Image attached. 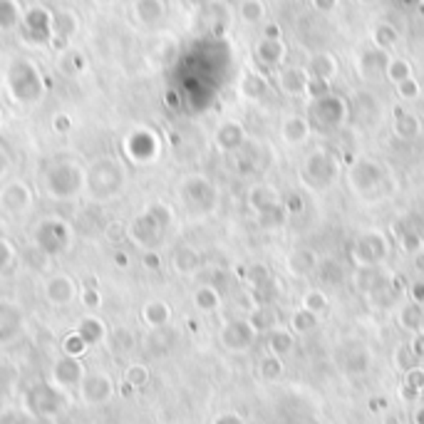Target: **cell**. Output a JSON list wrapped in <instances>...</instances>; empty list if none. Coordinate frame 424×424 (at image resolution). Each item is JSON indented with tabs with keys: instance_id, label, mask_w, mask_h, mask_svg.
I'll return each mask as SVG.
<instances>
[{
	"instance_id": "9a60e30c",
	"label": "cell",
	"mask_w": 424,
	"mask_h": 424,
	"mask_svg": "<svg viewBox=\"0 0 424 424\" xmlns=\"http://www.w3.org/2000/svg\"><path fill=\"white\" fill-rule=\"evenodd\" d=\"M181 196H184V201H186L189 206L203 213V211H211L213 203H216V189H213L211 181H206V179L194 176V179H189V181L184 184Z\"/></svg>"
},
{
	"instance_id": "f5cc1de1",
	"label": "cell",
	"mask_w": 424,
	"mask_h": 424,
	"mask_svg": "<svg viewBox=\"0 0 424 424\" xmlns=\"http://www.w3.org/2000/svg\"><path fill=\"white\" fill-rule=\"evenodd\" d=\"M410 347H412V352L417 355V360H424V333H415Z\"/></svg>"
},
{
	"instance_id": "7402d4cb",
	"label": "cell",
	"mask_w": 424,
	"mask_h": 424,
	"mask_svg": "<svg viewBox=\"0 0 424 424\" xmlns=\"http://www.w3.org/2000/svg\"><path fill=\"white\" fill-rule=\"evenodd\" d=\"M387 63H390V55H387L385 50H380V48L367 50V53L360 58L362 78H380V75H385Z\"/></svg>"
},
{
	"instance_id": "30bf717a",
	"label": "cell",
	"mask_w": 424,
	"mask_h": 424,
	"mask_svg": "<svg viewBox=\"0 0 424 424\" xmlns=\"http://www.w3.org/2000/svg\"><path fill=\"white\" fill-rule=\"evenodd\" d=\"M25 333V310L18 300L0 298V347L13 345Z\"/></svg>"
},
{
	"instance_id": "ffe728a7",
	"label": "cell",
	"mask_w": 424,
	"mask_h": 424,
	"mask_svg": "<svg viewBox=\"0 0 424 424\" xmlns=\"http://www.w3.org/2000/svg\"><path fill=\"white\" fill-rule=\"evenodd\" d=\"M318 263H320L318 255H315V251H310V248H298V251H293L285 258V268H288V273L295 275V278L315 273Z\"/></svg>"
},
{
	"instance_id": "ee69618b",
	"label": "cell",
	"mask_w": 424,
	"mask_h": 424,
	"mask_svg": "<svg viewBox=\"0 0 424 424\" xmlns=\"http://www.w3.org/2000/svg\"><path fill=\"white\" fill-rule=\"evenodd\" d=\"M90 350V345H87V342L80 338L78 333H70L68 338L63 340V355H70V357H83L85 352Z\"/></svg>"
},
{
	"instance_id": "b9f144b4",
	"label": "cell",
	"mask_w": 424,
	"mask_h": 424,
	"mask_svg": "<svg viewBox=\"0 0 424 424\" xmlns=\"http://www.w3.org/2000/svg\"><path fill=\"white\" fill-rule=\"evenodd\" d=\"M303 308L315 315H323L325 310H328V295H325L323 290H308V293L303 295Z\"/></svg>"
},
{
	"instance_id": "60d3db41",
	"label": "cell",
	"mask_w": 424,
	"mask_h": 424,
	"mask_svg": "<svg viewBox=\"0 0 424 424\" xmlns=\"http://www.w3.org/2000/svg\"><path fill=\"white\" fill-rule=\"evenodd\" d=\"M0 424H38V417L30 415L25 407H5L0 410Z\"/></svg>"
},
{
	"instance_id": "7dc6e473",
	"label": "cell",
	"mask_w": 424,
	"mask_h": 424,
	"mask_svg": "<svg viewBox=\"0 0 424 424\" xmlns=\"http://www.w3.org/2000/svg\"><path fill=\"white\" fill-rule=\"evenodd\" d=\"M395 87H397V95H400L405 102H412V100H417V97L422 95V85L417 83L415 78L405 80V83H400V85H395Z\"/></svg>"
},
{
	"instance_id": "ac0fdd59",
	"label": "cell",
	"mask_w": 424,
	"mask_h": 424,
	"mask_svg": "<svg viewBox=\"0 0 424 424\" xmlns=\"http://www.w3.org/2000/svg\"><path fill=\"white\" fill-rule=\"evenodd\" d=\"M75 333L83 338L87 345H102L107 340V325L97 313H85L75 325Z\"/></svg>"
},
{
	"instance_id": "d590c367",
	"label": "cell",
	"mask_w": 424,
	"mask_h": 424,
	"mask_svg": "<svg viewBox=\"0 0 424 424\" xmlns=\"http://www.w3.org/2000/svg\"><path fill=\"white\" fill-rule=\"evenodd\" d=\"M385 78L390 80L392 85H400V83H405V80H410L412 78L410 60H405V58H390V63H387V70H385Z\"/></svg>"
},
{
	"instance_id": "9c48e42d",
	"label": "cell",
	"mask_w": 424,
	"mask_h": 424,
	"mask_svg": "<svg viewBox=\"0 0 424 424\" xmlns=\"http://www.w3.org/2000/svg\"><path fill=\"white\" fill-rule=\"evenodd\" d=\"M87 375L83 357H70L63 355L53 362V370H50V382L55 387H60L63 392H73L80 387L83 377Z\"/></svg>"
},
{
	"instance_id": "c3c4849f",
	"label": "cell",
	"mask_w": 424,
	"mask_h": 424,
	"mask_svg": "<svg viewBox=\"0 0 424 424\" xmlns=\"http://www.w3.org/2000/svg\"><path fill=\"white\" fill-rule=\"evenodd\" d=\"M15 265V251L5 238H0V275H5Z\"/></svg>"
},
{
	"instance_id": "836d02e7",
	"label": "cell",
	"mask_w": 424,
	"mask_h": 424,
	"mask_svg": "<svg viewBox=\"0 0 424 424\" xmlns=\"http://www.w3.org/2000/svg\"><path fill=\"white\" fill-rule=\"evenodd\" d=\"M248 320H251L255 333H270L273 328H278V315L270 305H258V310Z\"/></svg>"
},
{
	"instance_id": "d6a6232c",
	"label": "cell",
	"mask_w": 424,
	"mask_h": 424,
	"mask_svg": "<svg viewBox=\"0 0 424 424\" xmlns=\"http://www.w3.org/2000/svg\"><path fill=\"white\" fill-rule=\"evenodd\" d=\"M134 13L142 23L152 25L157 23V20H161V15H164V3H161V0H137Z\"/></svg>"
},
{
	"instance_id": "681fc988",
	"label": "cell",
	"mask_w": 424,
	"mask_h": 424,
	"mask_svg": "<svg viewBox=\"0 0 424 424\" xmlns=\"http://www.w3.org/2000/svg\"><path fill=\"white\" fill-rule=\"evenodd\" d=\"M78 300L85 305L87 310H90V313H95V310L102 305V295H100V290H97V288H83V290H80Z\"/></svg>"
},
{
	"instance_id": "4dcf8cb0",
	"label": "cell",
	"mask_w": 424,
	"mask_h": 424,
	"mask_svg": "<svg viewBox=\"0 0 424 424\" xmlns=\"http://www.w3.org/2000/svg\"><path fill=\"white\" fill-rule=\"evenodd\" d=\"M318 278L323 280V283H330V285H338L345 280V265L340 263L338 258H325L318 263Z\"/></svg>"
},
{
	"instance_id": "f35d334b",
	"label": "cell",
	"mask_w": 424,
	"mask_h": 424,
	"mask_svg": "<svg viewBox=\"0 0 424 424\" xmlns=\"http://www.w3.org/2000/svg\"><path fill=\"white\" fill-rule=\"evenodd\" d=\"M318 323H320V315L300 308L295 310L293 318H290V330H293V333H310L313 328H318Z\"/></svg>"
},
{
	"instance_id": "db71d44e",
	"label": "cell",
	"mask_w": 424,
	"mask_h": 424,
	"mask_svg": "<svg viewBox=\"0 0 424 424\" xmlns=\"http://www.w3.org/2000/svg\"><path fill=\"white\" fill-rule=\"evenodd\" d=\"M144 265H149V268H159V255H157L154 251L144 253Z\"/></svg>"
},
{
	"instance_id": "94428289",
	"label": "cell",
	"mask_w": 424,
	"mask_h": 424,
	"mask_svg": "<svg viewBox=\"0 0 424 424\" xmlns=\"http://www.w3.org/2000/svg\"><path fill=\"white\" fill-rule=\"evenodd\" d=\"M422 367H424V360H422Z\"/></svg>"
},
{
	"instance_id": "f907efd6",
	"label": "cell",
	"mask_w": 424,
	"mask_h": 424,
	"mask_svg": "<svg viewBox=\"0 0 424 424\" xmlns=\"http://www.w3.org/2000/svg\"><path fill=\"white\" fill-rule=\"evenodd\" d=\"M410 300L424 305V280H417V283L410 285Z\"/></svg>"
},
{
	"instance_id": "603a6c76",
	"label": "cell",
	"mask_w": 424,
	"mask_h": 424,
	"mask_svg": "<svg viewBox=\"0 0 424 424\" xmlns=\"http://www.w3.org/2000/svg\"><path fill=\"white\" fill-rule=\"evenodd\" d=\"M142 320L154 330L166 328L171 320V308L164 303V300H149V303L142 308Z\"/></svg>"
},
{
	"instance_id": "2e32d148",
	"label": "cell",
	"mask_w": 424,
	"mask_h": 424,
	"mask_svg": "<svg viewBox=\"0 0 424 424\" xmlns=\"http://www.w3.org/2000/svg\"><path fill=\"white\" fill-rule=\"evenodd\" d=\"M278 85L288 97H303V95H308L310 73L305 68H295V65L280 68L278 70Z\"/></svg>"
},
{
	"instance_id": "680465c9",
	"label": "cell",
	"mask_w": 424,
	"mask_h": 424,
	"mask_svg": "<svg viewBox=\"0 0 424 424\" xmlns=\"http://www.w3.org/2000/svg\"><path fill=\"white\" fill-rule=\"evenodd\" d=\"M415 424H424V405L417 407V412H415Z\"/></svg>"
},
{
	"instance_id": "f546056e",
	"label": "cell",
	"mask_w": 424,
	"mask_h": 424,
	"mask_svg": "<svg viewBox=\"0 0 424 424\" xmlns=\"http://www.w3.org/2000/svg\"><path fill=\"white\" fill-rule=\"evenodd\" d=\"M424 392V367L415 365L405 372V382H402V397L405 400H417Z\"/></svg>"
},
{
	"instance_id": "e0dca14e",
	"label": "cell",
	"mask_w": 424,
	"mask_h": 424,
	"mask_svg": "<svg viewBox=\"0 0 424 424\" xmlns=\"http://www.w3.org/2000/svg\"><path fill=\"white\" fill-rule=\"evenodd\" d=\"M280 137L285 144H305L310 139V122L303 115H285L280 122Z\"/></svg>"
},
{
	"instance_id": "4316f807",
	"label": "cell",
	"mask_w": 424,
	"mask_h": 424,
	"mask_svg": "<svg viewBox=\"0 0 424 424\" xmlns=\"http://www.w3.org/2000/svg\"><path fill=\"white\" fill-rule=\"evenodd\" d=\"M171 265L176 273L189 275V273H194V270H198V265H201V255H198V251H194L191 246H181L171 255Z\"/></svg>"
},
{
	"instance_id": "7a4b0ae2",
	"label": "cell",
	"mask_w": 424,
	"mask_h": 424,
	"mask_svg": "<svg viewBox=\"0 0 424 424\" xmlns=\"http://www.w3.org/2000/svg\"><path fill=\"white\" fill-rule=\"evenodd\" d=\"M85 184L92 191V196L97 198H110L115 196L117 191L124 184V169L117 159H110V157H102L95 164L90 166V171H85Z\"/></svg>"
},
{
	"instance_id": "484cf974",
	"label": "cell",
	"mask_w": 424,
	"mask_h": 424,
	"mask_svg": "<svg viewBox=\"0 0 424 424\" xmlns=\"http://www.w3.org/2000/svg\"><path fill=\"white\" fill-rule=\"evenodd\" d=\"M392 233H395L397 238L415 236L424 241V218L417 216V213H402V216L392 223Z\"/></svg>"
},
{
	"instance_id": "8d00e7d4",
	"label": "cell",
	"mask_w": 424,
	"mask_h": 424,
	"mask_svg": "<svg viewBox=\"0 0 424 424\" xmlns=\"http://www.w3.org/2000/svg\"><path fill=\"white\" fill-rule=\"evenodd\" d=\"M149 367L142 365V362H132L129 367L124 370V385L132 387V390H142L149 382Z\"/></svg>"
},
{
	"instance_id": "9f6ffc18",
	"label": "cell",
	"mask_w": 424,
	"mask_h": 424,
	"mask_svg": "<svg viewBox=\"0 0 424 424\" xmlns=\"http://www.w3.org/2000/svg\"><path fill=\"white\" fill-rule=\"evenodd\" d=\"M315 5H318L320 10H330L335 5V0H313Z\"/></svg>"
},
{
	"instance_id": "52a82bcc",
	"label": "cell",
	"mask_w": 424,
	"mask_h": 424,
	"mask_svg": "<svg viewBox=\"0 0 424 424\" xmlns=\"http://www.w3.org/2000/svg\"><path fill=\"white\" fill-rule=\"evenodd\" d=\"M340 164L330 152H313L308 159L303 161V179H308L313 186H328L338 179Z\"/></svg>"
},
{
	"instance_id": "ab89813d",
	"label": "cell",
	"mask_w": 424,
	"mask_h": 424,
	"mask_svg": "<svg viewBox=\"0 0 424 424\" xmlns=\"http://www.w3.org/2000/svg\"><path fill=\"white\" fill-rule=\"evenodd\" d=\"M238 15H241L243 23L255 25L265 18V5L263 0H241V8H238Z\"/></svg>"
},
{
	"instance_id": "1f68e13d",
	"label": "cell",
	"mask_w": 424,
	"mask_h": 424,
	"mask_svg": "<svg viewBox=\"0 0 424 424\" xmlns=\"http://www.w3.org/2000/svg\"><path fill=\"white\" fill-rule=\"evenodd\" d=\"M194 305H196L201 313H213V310L221 305V293H218L213 285H201L194 293Z\"/></svg>"
},
{
	"instance_id": "7c38bea8",
	"label": "cell",
	"mask_w": 424,
	"mask_h": 424,
	"mask_svg": "<svg viewBox=\"0 0 424 424\" xmlns=\"http://www.w3.org/2000/svg\"><path fill=\"white\" fill-rule=\"evenodd\" d=\"M33 208V191L25 181L15 179L0 189V211L8 216H25Z\"/></svg>"
},
{
	"instance_id": "83f0119b",
	"label": "cell",
	"mask_w": 424,
	"mask_h": 424,
	"mask_svg": "<svg viewBox=\"0 0 424 424\" xmlns=\"http://www.w3.org/2000/svg\"><path fill=\"white\" fill-rule=\"evenodd\" d=\"M293 330L288 328H273L268 333V352L270 355H278V357H285L290 350H293Z\"/></svg>"
},
{
	"instance_id": "11a10c76",
	"label": "cell",
	"mask_w": 424,
	"mask_h": 424,
	"mask_svg": "<svg viewBox=\"0 0 424 424\" xmlns=\"http://www.w3.org/2000/svg\"><path fill=\"white\" fill-rule=\"evenodd\" d=\"M263 38L280 40V28H278V25H265V35H263Z\"/></svg>"
},
{
	"instance_id": "74e56055",
	"label": "cell",
	"mask_w": 424,
	"mask_h": 424,
	"mask_svg": "<svg viewBox=\"0 0 424 424\" xmlns=\"http://www.w3.org/2000/svg\"><path fill=\"white\" fill-rule=\"evenodd\" d=\"M372 40H375V48H380V50H385V53H387V50L395 48V45L400 43V33H397L390 23H382V25H377V28H375Z\"/></svg>"
},
{
	"instance_id": "91938a15",
	"label": "cell",
	"mask_w": 424,
	"mask_h": 424,
	"mask_svg": "<svg viewBox=\"0 0 424 424\" xmlns=\"http://www.w3.org/2000/svg\"><path fill=\"white\" fill-rule=\"evenodd\" d=\"M420 333H424V318H422V325H420Z\"/></svg>"
},
{
	"instance_id": "44dd1931",
	"label": "cell",
	"mask_w": 424,
	"mask_h": 424,
	"mask_svg": "<svg viewBox=\"0 0 424 424\" xmlns=\"http://www.w3.org/2000/svg\"><path fill=\"white\" fill-rule=\"evenodd\" d=\"M248 206H251L255 213L263 216V213H268L280 206L278 194H275V189L265 186V184H258V186H253L251 191H248Z\"/></svg>"
},
{
	"instance_id": "ba28073f",
	"label": "cell",
	"mask_w": 424,
	"mask_h": 424,
	"mask_svg": "<svg viewBox=\"0 0 424 424\" xmlns=\"http://www.w3.org/2000/svg\"><path fill=\"white\" fill-rule=\"evenodd\" d=\"M43 295L53 308H68L80 298V285L73 275L53 273L43 285Z\"/></svg>"
},
{
	"instance_id": "7bdbcfd3",
	"label": "cell",
	"mask_w": 424,
	"mask_h": 424,
	"mask_svg": "<svg viewBox=\"0 0 424 424\" xmlns=\"http://www.w3.org/2000/svg\"><path fill=\"white\" fill-rule=\"evenodd\" d=\"M260 375H263L265 380H278V377L283 375V357L265 355L263 360H260Z\"/></svg>"
},
{
	"instance_id": "d6986e66",
	"label": "cell",
	"mask_w": 424,
	"mask_h": 424,
	"mask_svg": "<svg viewBox=\"0 0 424 424\" xmlns=\"http://www.w3.org/2000/svg\"><path fill=\"white\" fill-rule=\"evenodd\" d=\"M285 53H288V50H285L283 40L263 38L255 45V58H258V63L265 65V68H283Z\"/></svg>"
},
{
	"instance_id": "3957f363",
	"label": "cell",
	"mask_w": 424,
	"mask_h": 424,
	"mask_svg": "<svg viewBox=\"0 0 424 424\" xmlns=\"http://www.w3.org/2000/svg\"><path fill=\"white\" fill-rule=\"evenodd\" d=\"M63 405H65V392L60 387H55L53 382H35L33 387H28V392L23 397V407L30 415L38 417V420L58 417Z\"/></svg>"
},
{
	"instance_id": "f6af8a7d",
	"label": "cell",
	"mask_w": 424,
	"mask_h": 424,
	"mask_svg": "<svg viewBox=\"0 0 424 424\" xmlns=\"http://www.w3.org/2000/svg\"><path fill=\"white\" fill-rule=\"evenodd\" d=\"M243 278L248 280V283L253 285V288H260V285H265L270 280V275H268V268L265 265H260V263H255V265H248L246 268V273H243Z\"/></svg>"
},
{
	"instance_id": "f1b7e54d",
	"label": "cell",
	"mask_w": 424,
	"mask_h": 424,
	"mask_svg": "<svg viewBox=\"0 0 424 424\" xmlns=\"http://www.w3.org/2000/svg\"><path fill=\"white\" fill-rule=\"evenodd\" d=\"M216 142H218V147L226 149V152L238 149V147L246 142V137H243V127L238 124V122H226V124L218 129Z\"/></svg>"
},
{
	"instance_id": "6da1fadb",
	"label": "cell",
	"mask_w": 424,
	"mask_h": 424,
	"mask_svg": "<svg viewBox=\"0 0 424 424\" xmlns=\"http://www.w3.org/2000/svg\"><path fill=\"white\" fill-rule=\"evenodd\" d=\"M169 223H171V208L164 206V203H154L149 211H144V216L134 218V223L127 228V233L134 238V243L152 248L161 241Z\"/></svg>"
},
{
	"instance_id": "5b68a950",
	"label": "cell",
	"mask_w": 424,
	"mask_h": 424,
	"mask_svg": "<svg viewBox=\"0 0 424 424\" xmlns=\"http://www.w3.org/2000/svg\"><path fill=\"white\" fill-rule=\"evenodd\" d=\"M117 395L115 380H112L110 372L105 370H92L83 377L78 387V397L80 402L87 407H102L107 402H112V397Z\"/></svg>"
},
{
	"instance_id": "816d5d0a",
	"label": "cell",
	"mask_w": 424,
	"mask_h": 424,
	"mask_svg": "<svg viewBox=\"0 0 424 424\" xmlns=\"http://www.w3.org/2000/svg\"><path fill=\"white\" fill-rule=\"evenodd\" d=\"M213 424H246L243 422L241 415H236V412H223V415H218Z\"/></svg>"
},
{
	"instance_id": "e575fe53",
	"label": "cell",
	"mask_w": 424,
	"mask_h": 424,
	"mask_svg": "<svg viewBox=\"0 0 424 424\" xmlns=\"http://www.w3.org/2000/svg\"><path fill=\"white\" fill-rule=\"evenodd\" d=\"M422 318H424V305L412 303V300L400 310V325L405 330H410V333H420Z\"/></svg>"
},
{
	"instance_id": "8992f818",
	"label": "cell",
	"mask_w": 424,
	"mask_h": 424,
	"mask_svg": "<svg viewBox=\"0 0 424 424\" xmlns=\"http://www.w3.org/2000/svg\"><path fill=\"white\" fill-rule=\"evenodd\" d=\"M390 253V241L382 231H365L360 238L355 241L352 248V258L362 265V268H375Z\"/></svg>"
},
{
	"instance_id": "bcb514c9",
	"label": "cell",
	"mask_w": 424,
	"mask_h": 424,
	"mask_svg": "<svg viewBox=\"0 0 424 424\" xmlns=\"http://www.w3.org/2000/svg\"><path fill=\"white\" fill-rule=\"evenodd\" d=\"M395 362H397V367H400V370H410V367H415L417 362V355L415 352H412V347H410V342H407V345H400L397 347V355H395Z\"/></svg>"
},
{
	"instance_id": "cb8c5ba5",
	"label": "cell",
	"mask_w": 424,
	"mask_h": 424,
	"mask_svg": "<svg viewBox=\"0 0 424 424\" xmlns=\"http://www.w3.org/2000/svg\"><path fill=\"white\" fill-rule=\"evenodd\" d=\"M392 127H395V134L400 137V139H415V137L422 132L420 117H417L415 112H407V110L395 112V122H392Z\"/></svg>"
},
{
	"instance_id": "5bb4252c",
	"label": "cell",
	"mask_w": 424,
	"mask_h": 424,
	"mask_svg": "<svg viewBox=\"0 0 424 424\" xmlns=\"http://www.w3.org/2000/svg\"><path fill=\"white\" fill-rule=\"evenodd\" d=\"M313 120L323 127H340L347 120V102L342 97L325 95L320 100H313Z\"/></svg>"
},
{
	"instance_id": "8fae6325",
	"label": "cell",
	"mask_w": 424,
	"mask_h": 424,
	"mask_svg": "<svg viewBox=\"0 0 424 424\" xmlns=\"http://www.w3.org/2000/svg\"><path fill=\"white\" fill-rule=\"evenodd\" d=\"M385 181H387V171L370 159H360L350 169V184L360 196H370V194L380 191Z\"/></svg>"
},
{
	"instance_id": "277c9868",
	"label": "cell",
	"mask_w": 424,
	"mask_h": 424,
	"mask_svg": "<svg viewBox=\"0 0 424 424\" xmlns=\"http://www.w3.org/2000/svg\"><path fill=\"white\" fill-rule=\"evenodd\" d=\"M83 184H85V171L75 161L63 159L48 171V191L55 198L75 196L83 189Z\"/></svg>"
},
{
	"instance_id": "4fadbf2b",
	"label": "cell",
	"mask_w": 424,
	"mask_h": 424,
	"mask_svg": "<svg viewBox=\"0 0 424 424\" xmlns=\"http://www.w3.org/2000/svg\"><path fill=\"white\" fill-rule=\"evenodd\" d=\"M255 335L258 333H255L251 320H243V318L228 320V323L221 328V345L231 352H243L253 345Z\"/></svg>"
},
{
	"instance_id": "6f0895ef",
	"label": "cell",
	"mask_w": 424,
	"mask_h": 424,
	"mask_svg": "<svg viewBox=\"0 0 424 424\" xmlns=\"http://www.w3.org/2000/svg\"><path fill=\"white\" fill-rule=\"evenodd\" d=\"M415 265H417V270H424V253H415Z\"/></svg>"
},
{
	"instance_id": "d4e9b609",
	"label": "cell",
	"mask_w": 424,
	"mask_h": 424,
	"mask_svg": "<svg viewBox=\"0 0 424 424\" xmlns=\"http://www.w3.org/2000/svg\"><path fill=\"white\" fill-rule=\"evenodd\" d=\"M308 73H310V78L330 83V80L335 78V73H338V60H335L330 53H318L310 58Z\"/></svg>"
}]
</instances>
